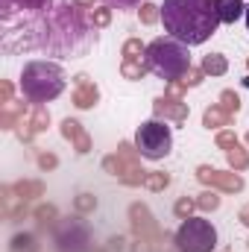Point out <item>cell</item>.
I'll list each match as a JSON object with an SVG mask.
<instances>
[{"mask_svg":"<svg viewBox=\"0 0 249 252\" xmlns=\"http://www.w3.org/2000/svg\"><path fill=\"white\" fill-rule=\"evenodd\" d=\"M91 44H94L91 21L85 18L76 0H62L44 15L38 30V50L59 59H73V56H85Z\"/></svg>","mask_w":249,"mask_h":252,"instance_id":"cell-1","label":"cell"},{"mask_svg":"<svg viewBox=\"0 0 249 252\" xmlns=\"http://www.w3.org/2000/svg\"><path fill=\"white\" fill-rule=\"evenodd\" d=\"M161 21L170 38L182 41L187 47L205 44L223 24L217 12V0H164Z\"/></svg>","mask_w":249,"mask_h":252,"instance_id":"cell-2","label":"cell"},{"mask_svg":"<svg viewBox=\"0 0 249 252\" xmlns=\"http://www.w3.org/2000/svg\"><path fill=\"white\" fill-rule=\"evenodd\" d=\"M21 91L30 103H50L64 91V70L56 62H27L21 70Z\"/></svg>","mask_w":249,"mask_h":252,"instance_id":"cell-3","label":"cell"},{"mask_svg":"<svg viewBox=\"0 0 249 252\" xmlns=\"http://www.w3.org/2000/svg\"><path fill=\"white\" fill-rule=\"evenodd\" d=\"M147 64L156 76L173 82V79H182L190 67V53H187V44L176 41V38H156L147 44Z\"/></svg>","mask_w":249,"mask_h":252,"instance_id":"cell-4","label":"cell"},{"mask_svg":"<svg viewBox=\"0 0 249 252\" xmlns=\"http://www.w3.org/2000/svg\"><path fill=\"white\" fill-rule=\"evenodd\" d=\"M135 147H138L141 158L161 161V158L170 156V150H173V132H170V126H164V121L153 118V121H147V124L138 126V132H135Z\"/></svg>","mask_w":249,"mask_h":252,"instance_id":"cell-5","label":"cell"},{"mask_svg":"<svg viewBox=\"0 0 249 252\" xmlns=\"http://www.w3.org/2000/svg\"><path fill=\"white\" fill-rule=\"evenodd\" d=\"M173 244L182 252H211L217 247V229L211 226V220L202 217H187L173 235Z\"/></svg>","mask_w":249,"mask_h":252,"instance_id":"cell-6","label":"cell"},{"mask_svg":"<svg viewBox=\"0 0 249 252\" xmlns=\"http://www.w3.org/2000/svg\"><path fill=\"white\" fill-rule=\"evenodd\" d=\"M53 241L59 252H88L91 250V232L88 226L82 223V217H67V220H59V226L53 229Z\"/></svg>","mask_w":249,"mask_h":252,"instance_id":"cell-7","label":"cell"},{"mask_svg":"<svg viewBox=\"0 0 249 252\" xmlns=\"http://www.w3.org/2000/svg\"><path fill=\"white\" fill-rule=\"evenodd\" d=\"M129 226H132V235H135V238H147V241H153V244H167V241H170V235L161 232V226L156 223L153 211H150L144 202H132V205H129Z\"/></svg>","mask_w":249,"mask_h":252,"instance_id":"cell-8","label":"cell"},{"mask_svg":"<svg viewBox=\"0 0 249 252\" xmlns=\"http://www.w3.org/2000/svg\"><path fill=\"white\" fill-rule=\"evenodd\" d=\"M103 170H106L109 176L121 179L129 188H138V185H144V179H147V170L141 167V161H126L118 153H112V156L103 158Z\"/></svg>","mask_w":249,"mask_h":252,"instance_id":"cell-9","label":"cell"},{"mask_svg":"<svg viewBox=\"0 0 249 252\" xmlns=\"http://www.w3.org/2000/svg\"><path fill=\"white\" fill-rule=\"evenodd\" d=\"M196 179H199L205 188L226 190V193L244 190V176H241L238 170H214V167H208V164H199V167H196Z\"/></svg>","mask_w":249,"mask_h":252,"instance_id":"cell-10","label":"cell"},{"mask_svg":"<svg viewBox=\"0 0 249 252\" xmlns=\"http://www.w3.org/2000/svg\"><path fill=\"white\" fill-rule=\"evenodd\" d=\"M153 112H156V118H158V121H173V124H185L187 115H190L187 103L176 100V97H170V94L158 97V100L153 103Z\"/></svg>","mask_w":249,"mask_h":252,"instance_id":"cell-11","label":"cell"},{"mask_svg":"<svg viewBox=\"0 0 249 252\" xmlns=\"http://www.w3.org/2000/svg\"><path fill=\"white\" fill-rule=\"evenodd\" d=\"M0 202H3V220L6 223H18V220H24L30 214V202H24L12 190V185H3L0 188Z\"/></svg>","mask_w":249,"mask_h":252,"instance_id":"cell-12","label":"cell"},{"mask_svg":"<svg viewBox=\"0 0 249 252\" xmlns=\"http://www.w3.org/2000/svg\"><path fill=\"white\" fill-rule=\"evenodd\" d=\"M62 135L73 144V150L79 153V156H85V153H91V135L82 129L79 121H73V118H64L62 121Z\"/></svg>","mask_w":249,"mask_h":252,"instance_id":"cell-13","label":"cell"},{"mask_svg":"<svg viewBox=\"0 0 249 252\" xmlns=\"http://www.w3.org/2000/svg\"><path fill=\"white\" fill-rule=\"evenodd\" d=\"M97 103H100V88H97L94 82L73 88V106H76V109H94Z\"/></svg>","mask_w":249,"mask_h":252,"instance_id":"cell-14","label":"cell"},{"mask_svg":"<svg viewBox=\"0 0 249 252\" xmlns=\"http://www.w3.org/2000/svg\"><path fill=\"white\" fill-rule=\"evenodd\" d=\"M232 115L223 109V106H211V109H205L202 112V126L205 129H223V126H232Z\"/></svg>","mask_w":249,"mask_h":252,"instance_id":"cell-15","label":"cell"},{"mask_svg":"<svg viewBox=\"0 0 249 252\" xmlns=\"http://www.w3.org/2000/svg\"><path fill=\"white\" fill-rule=\"evenodd\" d=\"M12 190H15L24 202H32V199L44 196V182H38V179H21V182L12 185Z\"/></svg>","mask_w":249,"mask_h":252,"instance_id":"cell-16","label":"cell"},{"mask_svg":"<svg viewBox=\"0 0 249 252\" xmlns=\"http://www.w3.org/2000/svg\"><path fill=\"white\" fill-rule=\"evenodd\" d=\"M32 217H35V223H38L41 229H56V226H59V208L50 205V202L35 205V208H32Z\"/></svg>","mask_w":249,"mask_h":252,"instance_id":"cell-17","label":"cell"},{"mask_svg":"<svg viewBox=\"0 0 249 252\" xmlns=\"http://www.w3.org/2000/svg\"><path fill=\"white\" fill-rule=\"evenodd\" d=\"M217 12L223 24H235L241 15H247V6L244 0H217Z\"/></svg>","mask_w":249,"mask_h":252,"instance_id":"cell-18","label":"cell"},{"mask_svg":"<svg viewBox=\"0 0 249 252\" xmlns=\"http://www.w3.org/2000/svg\"><path fill=\"white\" fill-rule=\"evenodd\" d=\"M199 67H202L205 76H223L229 70V62H226L223 53H208V56H202V64Z\"/></svg>","mask_w":249,"mask_h":252,"instance_id":"cell-19","label":"cell"},{"mask_svg":"<svg viewBox=\"0 0 249 252\" xmlns=\"http://www.w3.org/2000/svg\"><path fill=\"white\" fill-rule=\"evenodd\" d=\"M41 244L32 232H18L12 241H9V252H38Z\"/></svg>","mask_w":249,"mask_h":252,"instance_id":"cell-20","label":"cell"},{"mask_svg":"<svg viewBox=\"0 0 249 252\" xmlns=\"http://www.w3.org/2000/svg\"><path fill=\"white\" fill-rule=\"evenodd\" d=\"M147 70H150L147 59H124L121 62V73H124L126 79H144Z\"/></svg>","mask_w":249,"mask_h":252,"instance_id":"cell-21","label":"cell"},{"mask_svg":"<svg viewBox=\"0 0 249 252\" xmlns=\"http://www.w3.org/2000/svg\"><path fill=\"white\" fill-rule=\"evenodd\" d=\"M94 208H97V196H94V193L82 190V193H76V196H73V211H76L79 217L94 214Z\"/></svg>","mask_w":249,"mask_h":252,"instance_id":"cell-22","label":"cell"},{"mask_svg":"<svg viewBox=\"0 0 249 252\" xmlns=\"http://www.w3.org/2000/svg\"><path fill=\"white\" fill-rule=\"evenodd\" d=\"M226 158H229V167H232V170H238V173L249 167V153L241 147V144H235V147L226 153Z\"/></svg>","mask_w":249,"mask_h":252,"instance_id":"cell-23","label":"cell"},{"mask_svg":"<svg viewBox=\"0 0 249 252\" xmlns=\"http://www.w3.org/2000/svg\"><path fill=\"white\" fill-rule=\"evenodd\" d=\"M30 124L35 132H44L50 126V112L44 109V103H32V112H30Z\"/></svg>","mask_w":249,"mask_h":252,"instance_id":"cell-24","label":"cell"},{"mask_svg":"<svg viewBox=\"0 0 249 252\" xmlns=\"http://www.w3.org/2000/svg\"><path fill=\"white\" fill-rule=\"evenodd\" d=\"M167 185H170V173H164V170H150V173H147V179H144V188L156 190V193H158V190H164Z\"/></svg>","mask_w":249,"mask_h":252,"instance_id":"cell-25","label":"cell"},{"mask_svg":"<svg viewBox=\"0 0 249 252\" xmlns=\"http://www.w3.org/2000/svg\"><path fill=\"white\" fill-rule=\"evenodd\" d=\"M88 21H91V27H94V30L109 27V24H112V6H94V9H91V15H88Z\"/></svg>","mask_w":249,"mask_h":252,"instance_id":"cell-26","label":"cell"},{"mask_svg":"<svg viewBox=\"0 0 249 252\" xmlns=\"http://www.w3.org/2000/svg\"><path fill=\"white\" fill-rule=\"evenodd\" d=\"M124 59H147V44L141 38H129L124 41V50H121Z\"/></svg>","mask_w":249,"mask_h":252,"instance_id":"cell-27","label":"cell"},{"mask_svg":"<svg viewBox=\"0 0 249 252\" xmlns=\"http://www.w3.org/2000/svg\"><path fill=\"white\" fill-rule=\"evenodd\" d=\"M138 18H141V24H147V27H153L158 18H161V6H156V3H141V9H138Z\"/></svg>","mask_w":249,"mask_h":252,"instance_id":"cell-28","label":"cell"},{"mask_svg":"<svg viewBox=\"0 0 249 252\" xmlns=\"http://www.w3.org/2000/svg\"><path fill=\"white\" fill-rule=\"evenodd\" d=\"M196 208H199V211H217V208H220V196L214 193V188L202 190V193L196 196Z\"/></svg>","mask_w":249,"mask_h":252,"instance_id":"cell-29","label":"cell"},{"mask_svg":"<svg viewBox=\"0 0 249 252\" xmlns=\"http://www.w3.org/2000/svg\"><path fill=\"white\" fill-rule=\"evenodd\" d=\"M220 106H223V109H226V112H229V115L235 118V115L241 112V97H238V94H235L232 88H226V91L220 94Z\"/></svg>","mask_w":249,"mask_h":252,"instance_id":"cell-30","label":"cell"},{"mask_svg":"<svg viewBox=\"0 0 249 252\" xmlns=\"http://www.w3.org/2000/svg\"><path fill=\"white\" fill-rule=\"evenodd\" d=\"M193 208H196V199H190V196H179L176 205H173V214H176L179 220H187V217H193Z\"/></svg>","mask_w":249,"mask_h":252,"instance_id":"cell-31","label":"cell"},{"mask_svg":"<svg viewBox=\"0 0 249 252\" xmlns=\"http://www.w3.org/2000/svg\"><path fill=\"white\" fill-rule=\"evenodd\" d=\"M15 135H18V141H24V144H32L38 132L32 129V124H30V121H24V118H21V124L15 126Z\"/></svg>","mask_w":249,"mask_h":252,"instance_id":"cell-32","label":"cell"},{"mask_svg":"<svg viewBox=\"0 0 249 252\" xmlns=\"http://www.w3.org/2000/svg\"><path fill=\"white\" fill-rule=\"evenodd\" d=\"M35 161H38V167H41L44 173H47V170H56V167H59V158H56V153H47V150H38Z\"/></svg>","mask_w":249,"mask_h":252,"instance_id":"cell-33","label":"cell"},{"mask_svg":"<svg viewBox=\"0 0 249 252\" xmlns=\"http://www.w3.org/2000/svg\"><path fill=\"white\" fill-rule=\"evenodd\" d=\"M235 144H241V141H238V135H235L232 129H220V132H217V147H220V150L229 153Z\"/></svg>","mask_w":249,"mask_h":252,"instance_id":"cell-34","label":"cell"},{"mask_svg":"<svg viewBox=\"0 0 249 252\" xmlns=\"http://www.w3.org/2000/svg\"><path fill=\"white\" fill-rule=\"evenodd\" d=\"M202 79H205V73H202V67H193V64L187 67V73L182 76V82H185L187 88H196V85H199Z\"/></svg>","mask_w":249,"mask_h":252,"instance_id":"cell-35","label":"cell"},{"mask_svg":"<svg viewBox=\"0 0 249 252\" xmlns=\"http://www.w3.org/2000/svg\"><path fill=\"white\" fill-rule=\"evenodd\" d=\"M129 252H156V244L147 238H135V244L129 247Z\"/></svg>","mask_w":249,"mask_h":252,"instance_id":"cell-36","label":"cell"},{"mask_svg":"<svg viewBox=\"0 0 249 252\" xmlns=\"http://www.w3.org/2000/svg\"><path fill=\"white\" fill-rule=\"evenodd\" d=\"M185 82H182V79H173V82H167V94H170V97H176V100H182V94H185Z\"/></svg>","mask_w":249,"mask_h":252,"instance_id":"cell-37","label":"cell"},{"mask_svg":"<svg viewBox=\"0 0 249 252\" xmlns=\"http://www.w3.org/2000/svg\"><path fill=\"white\" fill-rule=\"evenodd\" d=\"M0 103H3V106H9V103H12V82H9V79H3V82H0Z\"/></svg>","mask_w":249,"mask_h":252,"instance_id":"cell-38","label":"cell"},{"mask_svg":"<svg viewBox=\"0 0 249 252\" xmlns=\"http://www.w3.org/2000/svg\"><path fill=\"white\" fill-rule=\"evenodd\" d=\"M141 0H109V6H118V9H132V6H138ZM147 3V0H144Z\"/></svg>","mask_w":249,"mask_h":252,"instance_id":"cell-39","label":"cell"},{"mask_svg":"<svg viewBox=\"0 0 249 252\" xmlns=\"http://www.w3.org/2000/svg\"><path fill=\"white\" fill-rule=\"evenodd\" d=\"M124 244H126V241L118 235V238H112V241H109V250H112V252H121V250H124Z\"/></svg>","mask_w":249,"mask_h":252,"instance_id":"cell-40","label":"cell"},{"mask_svg":"<svg viewBox=\"0 0 249 252\" xmlns=\"http://www.w3.org/2000/svg\"><path fill=\"white\" fill-rule=\"evenodd\" d=\"M238 220H241V223H244V226L249 229V202L244 205V208H241V211H238Z\"/></svg>","mask_w":249,"mask_h":252,"instance_id":"cell-41","label":"cell"},{"mask_svg":"<svg viewBox=\"0 0 249 252\" xmlns=\"http://www.w3.org/2000/svg\"><path fill=\"white\" fill-rule=\"evenodd\" d=\"M88 82H91L88 73H76V76H73V88H76V85H88Z\"/></svg>","mask_w":249,"mask_h":252,"instance_id":"cell-42","label":"cell"},{"mask_svg":"<svg viewBox=\"0 0 249 252\" xmlns=\"http://www.w3.org/2000/svg\"><path fill=\"white\" fill-rule=\"evenodd\" d=\"M79 6H94V0H76Z\"/></svg>","mask_w":249,"mask_h":252,"instance_id":"cell-43","label":"cell"},{"mask_svg":"<svg viewBox=\"0 0 249 252\" xmlns=\"http://www.w3.org/2000/svg\"><path fill=\"white\" fill-rule=\"evenodd\" d=\"M244 18H247V30H249V3H247V15Z\"/></svg>","mask_w":249,"mask_h":252,"instance_id":"cell-44","label":"cell"},{"mask_svg":"<svg viewBox=\"0 0 249 252\" xmlns=\"http://www.w3.org/2000/svg\"><path fill=\"white\" fill-rule=\"evenodd\" d=\"M164 252H182V250H179V247H173V250H164Z\"/></svg>","mask_w":249,"mask_h":252,"instance_id":"cell-45","label":"cell"},{"mask_svg":"<svg viewBox=\"0 0 249 252\" xmlns=\"http://www.w3.org/2000/svg\"><path fill=\"white\" fill-rule=\"evenodd\" d=\"M247 144H249V132H247Z\"/></svg>","mask_w":249,"mask_h":252,"instance_id":"cell-46","label":"cell"},{"mask_svg":"<svg viewBox=\"0 0 249 252\" xmlns=\"http://www.w3.org/2000/svg\"><path fill=\"white\" fill-rule=\"evenodd\" d=\"M247 67H249V59H247Z\"/></svg>","mask_w":249,"mask_h":252,"instance_id":"cell-47","label":"cell"},{"mask_svg":"<svg viewBox=\"0 0 249 252\" xmlns=\"http://www.w3.org/2000/svg\"><path fill=\"white\" fill-rule=\"evenodd\" d=\"M247 244H249V241H247Z\"/></svg>","mask_w":249,"mask_h":252,"instance_id":"cell-48","label":"cell"}]
</instances>
